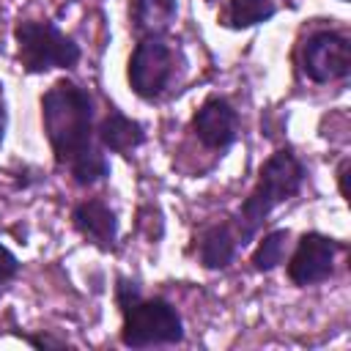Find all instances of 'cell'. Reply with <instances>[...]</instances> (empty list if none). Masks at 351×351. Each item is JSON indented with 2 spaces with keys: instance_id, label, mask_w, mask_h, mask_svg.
<instances>
[{
  "instance_id": "obj_1",
  "label": "cell",
  "mask_w": 351,
  "mask_h": 351,
  "mask_svg": "<svg viewBox=\"0 0 351 351\" xmlns=\"http://www.w3.org/2000/svg\"><path fill=\"white\" fill-rule=\"evenodd\" d=\"M38 107L55 167L66 170L71 184L80 189L104 181L110 176V159L96 143L93 93L71 77H60L41 93Z\"/></svg>"
},
{
  "instance_id": "obj_2",
  "label": "cell",
  "mask_w": 351,
  "mask_h": 351,
  "mask_svg": "<svg viewBox=\"0 0 351 351\" xmlns=\"http://www.w3.org/2000/svg\"><path fill=\"white\" fill-rule=\"evenodd\" d=\"M304 181H307V165L288 145L285 148H277L261 165L258 178H255V186L241 200V206L230 214L241 247H247L255 239V233L263 228V222L269 219V214L277 206L288 203L291 197H296L302 192Z\"/></svg>"
},
{
  "instance_id": "obj_3",
  "label": "cell",
  "mask_w": 351,
  "mask_h": 351,
  "mask_svg": "<svg viewBox=\"0 0 351 351\" xmlns=\"http://www.w3.org/2000/svg\"><path fill=\"white\" fill-rule=\"evenodd\" d=\"M186 74V58L170 36H143L126 60V82L132 93L148 104L167 99Z\"/></svg>"
},
{
  "instance_id": "obj_4",
  "label": "cell",
  "mask_w": 351,
  "mask_h": 351,
  "mask_svg": "<svg viewBox=\"0 0 351 351\" xmlns=\"http://www.w3.org/2000/svg\"><path fill=\"white\" fill-rule=\"evenodd\" d=\"M16 63L25 74H49L74 69L82 58L80 44L66 36L52 19H19L14 25Z\"/></svg>"
},
{
  "instance_id": "obj_5",
  "label": "cell",
  "mask_w": 351,
  "mask_h": 351,
  "mask_svg": "<svg viewBox=\"0 0 351 351\" xmlns=\"http://www.w3.org/2000/svg\"><path fill=\"white\" fill-rule=\"evenodd\" d=\"M121 313L118 340L126 348H162L184 343V318L178 307L165 296H140Z\"/></svg>"
},
{
  "instance_id": "obj_6",
  "label": "cell",
  "mask_w": 351,
  "mask_h": 351,
  "mask_svg": "<svg viewBox=\"0 0 351 351\" xmlns=\"http://www.w3.org/2000/svg\"><path fill=\"white\" fill-rule=\"evenodd\" d=\"M299 71L315 82L329 85L351 74V38L343 30L321 27L299 44Z\"/></svg>"
},
{
  "instance_id": "obj_7",
  "label": "cell",
  "mask_w": 351,
  "mask_h": 351,
  "mask_svg": "<svg viewBox=\"0 0 351 351\" xmlns=\"http://www.w3.org/2000/svg\"><path fill=\"white\" fill-rule=\"evenodd\" d=\"M340 252H346L343 241H337L326 233H318V230L302 233L285 258V274H288L291 285L310 288V285H321V282L332 280L335 261Z\"/></svg>"
},
{
  "instance_id": "obj_8",
  "label": "cell",
  "mask_w": 351,
  "mask_h": 351,
  "mask_svg": "<svg viewBox=\"0 0 351 351\" xmlns=\"http://www.w3.org/2000/svg\"><path fill=\"white\" fill-rule=\"evenodd\" d=\"M239 132H241V115L230 104V99L219 93H208L189 118V134L206 151H214L219 156L228 148H233V143L239 140Z\"/></svg>"
},
{
  "instance_id": "obj_9",
  "label": "cell",
  "mask_w": 351,
  "mask_h": 351,
  "mask_svg": "<svg viewBox=\"0 0 351 351\" xmlns=\"http://www.w3.org/2000/svg\"><path fill=\"white\" fill-rule=\"evenodd\" d=\"M71 228L99 252H115L118 214L104 197H85L71 208Z\"/></svg>"
},
{
  "instance_id": "obj_10",
  "label": "cell",
  "mask_w": 351,
  "mask_h": 351,
  "mask_svg": "<svg viewBox=\"0 0 351 351\" xmlns=\"http://www.w3.org/2000/svg\"><path fill=\"white\" fill-rule=\"evenodd\" d=\"M241 250L236 225L230 217L214 219L200 228L195 239V258L206 271H222L236 261V252Z\"/></svg>"
},
{
  "instance_id": "obj_11",
  "label": "cell",
  "mask_w": 351,
  "mask_h": 351,
  "mask_svg": "<svg viewBox=\"0 0 351 351\" xmlns=\"http://www.w3.org/2000/svg\"><path fill=\"white\" fill-rule=\"evenodd\" d=\"M96 143L107 154L132 156L145 143V126L137 118L121 112L118 107H110L107 115L96 121Z\"/></svg>"
},
{
  "instance_id": "obj_12",
  "label": "cell",
  "mask_w": 351,
  "mask_h": 351,
  "mask_svg": "<svg viewBox=\"0 0 351 351\" xmlns=\"http://www.w3.org/2000/svg\"><path fill=\"white\" fill-rule=\"evenodd\" d=\"M178 16V0H126L129 33L143 36H167Z\"/></svg>"
},
{
  "instance_id": "obj_13",
  "label": "cell",
  "mask_w": 351,
  "mask_h": 351,
  "mask_svg": "<svg viewBox=\"0 0 351 351\" xmlns=\"http://www.w3.org/2000/svg\"><path fill=\"white\" fill-rule=\"evenodd\" d=\"M274 16H277L274 0H228L219 14V25L228 30H250L266 25Z\"/></svg>"
},
{
  "instance_id": "obj_14",
  "label": "cell",
  "mask_w": 351,
  "mask_h": 351,
  "mask_svg": "<svg viewBox=\"0 0 351 351\" xmlns=\"http://www.w3.org/2000/svg\"><path fill=\"white\" fill-rule=\"evenodd\" d=\"M291 236H293L291 228H274V230L263 233L250 255V266L258 274H269V271L280 269L291 252Z\"/></svg>"
},
{
  "instance_id": "obj_15",
  "label": "cell",
  "mask_w": 351,
  "mask_h": 351,
  "mask_svg": "<svg viewBox=\"0 0 351 351\" xmlns=\"http://www.w3.org/2000/svg\"><path fill=\"white\" fill-rule=\"evenodd\" d=\"M137 230H140L148 241H159V239H162V233H165V219H162L159 206L145 203V206L137 208Z\"/></svg>"
},
{
  "instance_id": "obj_16",
  "label": "cell",
  "mask_w": 351,
  "mask_h": 351,
  "mask_svg": "<svg viewBox=\"0 0 351 351\" xmlns=\"http://www.w3.org/2000/svg\"><path fill=\"white\" fill-rule=\"evenodd\" d=\"M112 296H115V307L123 310L129 307L132 302H137L143 296V285L137 277H126V274H118L115 277V288H112Z\"/></svg>"
},
{
  "instance_id": "obj_17",
  "label": "cell",
  "mask_w": 351,
  "mask_h": 351,
  "mask_svg": "<svg viewBox=\"0 0 351 351\" xmlns=\"http://www.w3.org/2000/svg\"><path fill=\"white\" fill-rule=\"evenodd\" d=\"M16 277H19V258L5 244H0V288H8Z\"/></svg>"
},
{
  "instance_id": "obj_18",
  "label": "cell",
  "mask_w": 351,
  "mask_h": 351,
  "mask_svg": "<svg viewBox=\"0 0 351 351\" xmlns=\"http://www.w3.org/2000/svg\"><path fill=\"white\" fill-rule=\"evenodd\" d=\"M16 337H22L27 346L33 348H74L66 337H55V335H47V332H36V335H27V332H16Z\"/></svg>"
},
{
  "instance_id": "obj_19",
  "label": "cell",
  "mask_w": 351,
  "mask_h": 351,
  "mask_svg": "<svg viewBox=\"0 0 351 351\" xmlns=\"http://www.w3.org/2000/svg\"><path fill=\"white\" fill-rule=\"evenodd\" d=\"M348 167H351V159L343 156L337 162V170H335V176H337V192H340L343 200H348Z\"/></svg>"
},
{
  "instance_id": "obj_20",
  "label": "cell",
  "mask_w": 351,
  "mask_h": 351,
  "mask_svg": "<svg viewBox=\"0 0 351 351\" xmlns=\"http://www.w3.org/2000/svg\"><path fill=\"white\" fill-rule=\"evenodd\" d=\"M5 126H8V107H5L3 82H0V145H3V140H5Z\"/></svg>"
},
{
  "instance_id": "obj_21",
  "label": "cell",
  "mask_w": 351,
  "mask_h": 351,
  "mask_svg": "<svg viewBox=\"0 0 351 351\" xmlns=\"http://www.w3.org/2000/svg\"><path fill=\"white\" fill-rule=\"evenodd\" d=\"M66 3H80V0H66Z\"/></svg>"
},
{
  "instance_id": "obj_22",
  "label": "cell",
  "mask_w": 351,
  "mask_h": 351,
  "mask_svg": "<svg viewBox=\"0 0 351 351\" xmlns=\"http://www.w3.org/2000/svg\"><path fill=\"white\" fill-rule=\"evenodd\" d=\"M3 291H5V288H0V296H3Z\"/></svg>"
},
{
  "instance_id": "obj_23",
  "label": "cell",
  "mask_w": 351,
  "mask_h": 351,
  "mask_svg": "<svg viewBox=\"0 0 351 351\" xmlns=\"http://www.w3.org/2000/svg\"><path fill=\"white\" fill-rule=\"evenodd\" d=\"M337 3H348V0H337Z\"/></svg>"
}]
</instances>
